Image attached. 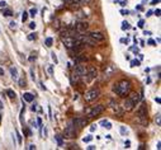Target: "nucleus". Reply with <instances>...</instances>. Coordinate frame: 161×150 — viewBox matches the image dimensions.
Wrapping results in <instances>:
<instances>
[{
	"mask_svg": "<svg viewBox=\"0 0 161 150\" xmlns=\"http://www.w3.org/2000/svg\"><path fill=\"white\" fill-rule=\"evenodd\" d=\"M88 36L92 40H94L95 42H98V44H102V42H104V40H106V36H104L103 32H99V31H94V32H89L86 33Z\"/></svg>",
	"mask_w": 161,
	"mask_h": 150,
	"instance_id": "6e6552de",
	"label": "nucleus"
},
{
	"mask_svg": "<svg viewBox=\"0 0 161 150\" xmlns=\"http://www.w3.org/2000/svg\"><path fill=\"white\" fill-rule=\"evenodd\" d=\"M100 96V90L99 88H93V89H89L88 92H85V96H84V98H85L86 102H94L96 98H99Z\"/></svg>",
	"mask_w": 161,
	"mask_h": 150,
	"instance_id": "20e7f679",
	"label": "nucleus"
},
{
	"mask_svg": "<svg viewBox=\"0 0 161 150\" xmlns=\"http://www.w3.org/2000/svg\"><path fill=\"white\" fill-rule=\"evenodd\" d=\"M33 60H36V55H34V56H29V61H33Z\"/></svg>",
	"mask_w": 161,
	"mask_h": 150,
	"instance_id": "c03bdc74",
	"label": "nucleus"
},
{
	"mask_svg": "<svg viewBox=\"0 0 161 150\" xmlns=\"http://www.w3.org/2000/svg\"><path fill=\"white\" fill-rule=\"evenodd\" d=\"M10 74H12L13 80L18 82V70H17L15 68H10Z\"/></svg>",
	"mask_w": 161,
	"mask_h": 150,
	"instance_id": "4468645a",
	"label": "nucleus"
},
{
	"mask_svg": "<svg viewBox=\"0 0 161 150\" xmlns=\"http://www.w3.org/2000/svg\"><path fill=\"white\" fill-rule=\"evenodd\" d=\"M104 110H106L104 104H96V106L92 107V108H88V110L85 111V113H86V116H88L89 118H92V117H96V116L102 115V113L104 112Z\"/></svg>",
	"mask_w": 161,
	"mask_h": 150,
	"instance_id": "7ed1b4c3",
	"label": "nucleus"
},
{
	"mask_svg": "<svg viewBox=\"0 0 161 150\" xmlns=\"http://www.w3.org/2000/svg\"><path fill=\"white\" fill-rule=\"evenodd\" d=\"M124 145H126V148H129V145H131V142H129V141H126V144H124Z\"/></svg>",
	"mask_w": 161,
	"mask_h": 150,
	"instance_id": "a18cd8bd",
	"label": "nucleus"
},
{
	"mask_svg": "<svg viewBox=\"0 0 161 150\" xmlns=\"http://www.w3.org/2000/svg\"><path fill=\"white\" fill-rule=\"evenodd\" d=\"M6 96H8L10 99H14V98H15V92L12 90V89H8V90H6Z\"/></svg>",
	"mask_w": 161,
	"mask_h": 150,
	"instance_id": "dca6fc26",
	"label": "nucleus"
},
{
	"mask_svg": "<svg viewBox=\"0 0 161 150\" xmlns=\"http://www.w3.org/2000/svg\"><path fill=\"white\" fill-rule=\"evenodd\" d=\"M155 44H156V42L153 41V40H150V41H149V45H151V46H156Z\"/></svg>",
	"mask_w": 161,
	"mask_h": 150,
	"instance_id": "f704fd0d",
	"label": "nucleus"
},
{
	"mask_svg": "<svg viewBox=\"0 0 161 150\" xmlns=\"http://www.w3.org/2000/svg\"><path fill=\"white\" fill-rule=\"evenodd\" d=\"M139 101H141V96H138L137 93H131L123 102V111H132Z\"/></svg>",
	"mask_w": 161,
	"mask_h": 150,
	"instance_id": "f03ea898",
	"label": "nucleus"
},
{
	"mask_svg": "<svg viewBox=\"0 0 161 150\" xmlns=\"http://www.w3.org/2000/svg\"><path fill=\"white\" fill-rule=\"evenodd\" d=\"M3 16H4V17H12V10H10V9H5V10L3 12Z\"/></svg>",
	"mask_w": 161,
	"mask_h": 150,
	"instance_id": "aec40b11",
	"label": "nucleus"
},
{
	"mask_svg": "<svg viewBox=\"0 0 161 150\" xmlns=\"http://www.w3.org/2000/svg\"><path fill=\"white\" fill-rule=\"evenodd\" d=\"M28 149H29V150H33V149H36V145H29V146H28Z\"/></svg>",
	"mask_w": 161,
	"mask_h": 150,
	"instance_id": "ea45409f",
	"label": "nucleus"
},
{
	"mask_svg": "<svg viewBox=\"0 0 161 150\" xmlns=\"http://www.w3.org/2000/svg\"><path fill=\"white\" fill-rule=\"evenodd\" d=\"M155 122H156L157 126L161 125V115H160V113H157V115L155 116Z\"/></svg>",
	"mask_w": 161,
	"mask_h": 150,
	"instance_id": "a211bd4d",
	"label": "nucleus"
},
{
	"mask_svg": "<svg viewBox=\"0 0 161 150\" xmlns=\"http://www.w3.org/2000/svg\"><path fill=\"white\" fill-rule=\"evenodd\" d=\"M78 5H88V4H92L94 3V0H75Z\"/></svg>",
	"mask_w": 161,
	"mask_h": 150,
	"instance_id": "2eb2a0df",
	"label": "nucleus"
},
{
	"mask_svg": "<svg viewBox=\"0 0 161 150\" xmlns=\"http://www.w3.org/2000/svg\"><path fill=\"white\" fill-rule=\"evenodd\" d=\"M150 16H152V12H147V14H146V17H150Z\"/></svg>",
	"mask_w": 161,
	"mask_h": 150,
	"instance_id": "8fccbe9b",
	"label": "nucleus"
},
{
	"mask_svg": "<svg viewBox=\"0 0 161 150\" xmlns=\"http://www.w3.org/2000/svg\"><path fill=\"white\" fill-rule=\"evenodd\" d=\"M10 28H12V30H15V28H17V23L15 22H10Z\"/></svg>",
	"mask_w": 161,
	"mask_h": 150,
	"instance_id": "c756f323",
	"label": "nucleus"
},
{
	"mask_svg": "<svg viewBox=\"0 0 161 150\" xmlns=\"http://www.w3.org/2000/svg\"><path fill=\"white\" fill-rule=\"evenodd\" d=\"M82 140H84V142H89V141H92V140H93V136H92V135H89V136L84 138Z\"/></svg>",
	"mask_w": 161,
	"mask_h": 150,
	"instance_id": "b1692460",
	"label": "nucleus"
},
{
	"mask_svg": "<svg viewBox=\"0 0 161 150\" xmlns=\"http://www.w3.org/2000/svg\"><path fill=\"white\" fill-rule=\"evenodd\" d=\"M52 44H53V40H52L51 37L46 38V41H45V45H46L47 47H51V46H52Z\"/></svg>",
	"mask_w": 161,
	"mask_h": 150,
	"instance_id": "f3484780",
	"label": "nucleus"
},
{
	"mask_svg": "<svg viewBox=\"0 0 161 150\" xmlns=\"http://www.w3.org/2000/svg\"><path fill=\"white\" fill-rule=\"evenodd\" d=\"M160 148H161V142L159 141V142H157V149H160Z\"/></svg>",
	"mask_w": 161,
	"mask_h": 150,
	"instance_id": "864d4df0",
	"label": "nucleus"
},
{
	"mask_svg": "<svg viewBox=\"0 0 161 150\" xmlns=\"http://www.w3.org/2000/svg\"><path fill=\"white\" fill-rule=\"evenodd\" d=\"M95 130H96V125H93L92 127H90V131H92V132H93V131H95Z\"/></svg>",
	"mask_w": 161,
	"mask_h": 150,
	"instance_id": "4c0bfd02",
	"label": "nucleus"
},
{
	"mask_svg": "<svg viewBox=\"0 0 161 150\" xmlns=\"http://www.w3.org/2000/svg\"><path fill=\"white\" fill-rule=\"evenodd\" d=\"M82 78L86 83H92L93 80H95L98 78V70L95 68H89V69H86V73Z\"/></svg>",
	"mask_w": 161,
	"mask_h": 150,
	"instance_id": "423d86ee",
	"label": "nucleus"
},
{
	"mask_svg": "<svg viewBox=\"0 0 161 150\" xmlns=\"http://www.w3.org/2000/svg\"><path fill=\"white\" fill-rule=\"evenodd\" d=\"M28 40H29V41H33V40H36V33H31L29 36H28Z\"/></svg>",
	"mask_w": 161,
	"mask_h": 150,
	"instance_id": "393cba45",
	"label": "nucleus"
},
{
	"mask_svg": "<svg viewBox=\"0 0 161 150\" xmlns=\"http://www.w3.org/2000/svg\"><path fill=\"white\" fill-rule=\"evenodd\" d=\"M131 88H132L131 82L127 80V79H122V80L118 82L117 84H114L113 92L116 93L117 96H119V97H126V96L129 94Z\"/></svg>",
	"mask_w": 161,
	"mask_h": 150,
	"instance_id": "f257e3e1",
	"label": "nucleus"
},
{
	"mask_svg": "<svg viewBox=\"0 0 161 150\" xmlns=\"http://www.w3.org/2000/svg\"><path fill=\"white\" fill-rule=\"evenodd\" d=\"M5 6H6L5 2H0V8H5Z\"/></svg>",
	"mask_w": 161,
	"mask_h": 150,
	"instance_id": "c9c22d12",
	"label": "nucleus"
},
{
	"mask_svg": "<svg viewBox=\"0 0 161 150\" xmlns=\"http://www.w3.org/2000/svg\"><path fill=\"white\" fill-rule=\"evenodd\" d=\"M17 136H18V144H20L22 142V136H20V134L17 131Z\"/></svg>",
	"mask_w": 161,
	"mask_h": 150,
	"instance_id": "7c9ffc66",
	"label": "nucleus"
},
{
	"mask_svg": "<svg viewBox=\"0 0 161 150\" xmlns=\"http://www.w3.org/2000/svg\"><path fill=\"white\" fill-rule=\"evenodd\" d=\"M27 19H28V13L24 12V13H23V16H22V20H23V22H25Z\"/></svg>",
	"mask_w": 161,
	"mask_h": 150,
	"instance_id": "c85d7f7f",
	"label": "nucleus"
},
{
	"mask_svg": "<svg viewBox=\"0 0 161 150\" xmlns=\"http://www.w3.org/2000/svg\"><path fill=\"white\" fill-rule=\"evenodd\" d=\"M51 55H52V60L55 61V64H57V62H59V60H57V56H56V54H55V52H52Z\"/></svg>",
	"mask_w": 161,
	"mask_h": 150,
	"instance_id": "cd10ccee",
	"label": "nucleus"
},
{
	"mask_svg": "<svg viewBox=\"0 0 161 150\" xmlns=\"http://www.w3.org/2000/svg\"><path fill=\"white\" fill-rule=\"evenodd\" d=\"M160 2V0H152V2H151V5H153V4H156V3H159Z\"/></svg>",
	"mask_w": 161,
	"mask_h": 150,
	"instance_id": "49530a36",
	"label": "nucleus"
},
{
	"mask_svg": "<svg viewBox=\"0 0 161 150\" xmlns=\"http://www.w3.org/2000/svg\"><path fill=\"white\" fill-rule=\"evenodd\" d=\"M29 28H31V30H36V23H34V22L29 23Z\"/></svg>",
	"mask_w": 161,
	"mask_h": 150,
	"instance_id": "2f4dec72",
	"label": "nucleus"
},
{
	"mask_svg": "<svg viewBox=\"0 0 161 150\" xmlns=\"http://www.w3.org/2000/svg\"><path fill=\"white\" fill-rule=\"evenodd\" d=\"M155 16H156V17H160V9H156V12H155Z\"/></svg>",
	"mask_w": 161,
	"mask_h": 150,
	"instance_id": "a19ab883",
	"label": "nucleus"
},
{
	"mask_svg": "<svg viewBox=\"0 0 161 150\" xmlns=\"http://www.w3.org/2000/svg\"><path fill=\"white\" fill-rule=\"evenodd\" d=\"M0 110H3V103H2V101H0Z\"/></svg>",
	"mask_w": 161,
	"mask_h": 150,
	"instance_id": "5fc2aeb1",
	"label": "nucleus"
},
{
	"mask_svg": "<svg viewBox=\"0 0 161 150\" xmlns=\"http://www.w3.org/2000/svg\"><path fill=\"white\" fill-rule=\"evenodd\" d=\"M114 73H116V66L113 64H109V65L104 69V79H109V78L114 75Z\"/></svg>",
	"mask_w": 161,
	"mask_h": 150,
	"instance_id": "9b49d317",
	"label": "nucleus"
},
{
	"mask_svg": "<svg viewBox=\"0 0 161 150\" xmlns=\"http://www.w3.org/2000/svg\"><path fill=\"white\" fill-rule=\"evenodd\" d=\"M126 4H127V2H126V0H121V5H122V6H124Z\"/></svg>",
	"mask_w": 161,
	"mask_h": 150,
	"instance_id": "79ce46f5",
	"label": "nucleus"
},
{
	"mask_svg": "<svg viewBox=\"0 0 161 150\" xmlns=\"http://www.w3.org/2000/svg\"><path fill=\"white\" fill-rule=\"evenodd\" d=\"M143 26H145V22H143V20H139L138 27H139V28H143Z\"/></svg>",
	"mask_w": 161,
	"mask_h": 150,
	"instance_id": "72a5a7b5",
	"label": "nucleus"
},
{
	"mask_svg": "<svg viewBox=\"0 0 161 150\" xmlns=\"http://www.w3.org/2000/svg\"><path fill=\"white\" fill-rule=\"evenodd\" d=\"M131 66H132V68L139 66V60H132V61H131Z\"/></svg>",
	"mask_w": 161,
	"mask_h": 150,
	"instance_id": "412c9836",
	"label": "nucleus"
},
{
	"mask_svg": "<svg viewBox=\"0 0 161 150\" xmlns=\"http://www.w3.org/2000/svg\"><path fill=\"white\" fill-rule=\"evenodd\" d=\"M65 2H66V3H74L75 0H65Z\"/></svg>",
	"mask_w": 161,
	"mask_h": 150,
	"instance_id": "3c124183",
	"label": "nucleus"
},
{
	"mask_svg": "<svg viewBox=\"0 0 161 150\" xmlns=\"http://www.w3.org/2000/svg\"><path fill=\"white\" fill-rule=\"evenodd\" d=\"M104 127H107L108 130H110V128H112V125H110L109 122H106V124H104Z\"/></svg>",
	"mask_w": 161,
	"mask_h": 150,
	"instance_id": "473e14b6",
	"label": "nucleus"
},
{
	"mask_svg": "<svg viewBox=\"0 0 161 150\" xmlns=\"http://www.w3.org/2000/svg\"><path fill=\"white\" fill-rule=\"evenodd\" d=\"M64 138H67V139H72V138H76V127L74 126L72 122H70L66 127H65V131H64Z\"/></svg>",
	"mask_w": 161,
	"mask_h": 150,
	"instance_id": "0eeeda50",
	"label": "nucleus"
},
{
	"mask_svg": "<svg viewBox=\"0 0 161 150\" xmlns=\"http://www.w3.org/2000/svg\"><path fill=\"white\" fill-rule=\"evenodd\" d=\"M129 28H131V26H129L128 22H123L122 23V30H129Z\"/></svg>",
	"mask_w": 161,
	"mask_h": 150,
	"instance_id": "4be33fe9",
	"label": "nucleus"
},
{
	"mask_svg": "<svg viewBox=\"0 0 161 150\" xmlns=\"http://www.w3.org/2000/svg\"><path fill=\"white\" fill-rule=\"evenodd\" d=\"M33 99H34V96L32 94V93H29V92H27V93H24L23 94V101H25V102H33Z\"/></svg>",
	"mask_w": 161,
	"mask_h": 150,
	"instance_id": "ddd939ff",
	"label": "nucleus"
},
{
	"mask_svg": "<svg viewBox=\"0 0 161 150\" xmlns=\"http://www.w3.org/2000/svg\"><path fill=\"white\" fill-rule=\"evenodd\" d=\"M48 73H50V74H52V73H53V68H52V65H51L50 68H48Z\"/></svg>",
	"mask_w": 161,
	"mask_h": 150,
	"instance_id": "58836bf2",
	"label": "nucleus"
},
{
	"mask_svg": "<svg viewBox=\"0 0 161 150\" xmlns=\"http://www.w3.org/2000/svg\"><path fill=\"white\" fill-rule=\"evenodd\" d=\"M36 14H37V9H31V12H29V16L31 17H34V16H36Z\"/></svg>",
	"mask_w": 161,
	"mask_h": 150,
	"instance_id": "a878e982",
	"label": "nucleus"
},
{
	"mask_svg": "<svg viewBox=\"0 0 161 150\" xmlns=\"http://www.w3.org/2000/svg\"><path fill=\"white\" fill-rule=\"evenodd\" d=\"M56 139H57L59 146H62V139H61V136H60V135H57V136H56Z\"/></svg>",
	"mask_w": 161,
	"mask_h": 150,
	"instance_id": "bb28decb",
	"label": "nucleus"
},
{
	"mask_svg": "<svg viewBox=\"0 0 161 150\" xmlns=\"http://www.w3.org/2000/svg\"><path fill=\"white\" fill-rule=\"evenodd\" d=\"M155 101H156V102H157V103H160V102H161V99H160V98H159V97H157V98H156V99H155Z\"/></svg>",
	"mask_w": 161,
	"mask_h": 150,
	"instance_id": "603ef678",
	"label": "nucleus"
},
{
	"mask_svg": "<svg viewBox=\"0 0 161 150\" xmlns=\"http://www.w3.org/2000/svg\"><path fill=\"white\" fill-rule=\"evenodd\" d=\"M86 73V66L85 65H78L74 70V74H76L79 78H82Z\"/></svg>",
	"mask_w": 161,
	"mask_h": 150,
	"instance_id": "f8f14e48",
	"label": "nucleus"
},
{
	"mask_svg": "<svg viewBox=\"0 0 161 150\" xmlns=\"http://www.w3.org/2000/svg\"><path fill=\"white\" fill-rule=\"evenodd\" d=\"M72 124L75 127H78V128H82V127H85L88 125V118L85 117H76L72 120Z\"/></svg>",
	"mask_w": 161,
	"mask_h": 150,
	"instance_id": "9d476101",
	"label": "nucleus"
},
{
	"mask_svg": "<svg viewBox=\"0 0 161 150\" xmlns=\"http://www.w3.org/2000/svg\"><path fill=\"white\" fill-rule=\"evenodd\" d=\"M122 13V16H126V14H128V10H121Z\"/></svg>",
	"mask_w": 161,
	"mask_h": 150,
	"instance_id": "37998d69",
	"label": "nucleus"
},
{
	"mask_svg": "<svg viewBox=\"0 0 161 150\" xmlns=\"http://www.w3.org/2000/svg\"><path fill=\"white\" fill-rule=\"evenodd\" d=\"M88 149H90V150H93V149H95V146H93V145H89V146H88Z\"/></svg>",
	"mask_w": 161,
	"mask_h": 150,
	"instance_id": "09e8293b",
	"label": "nucleus"
},
{
	"mask_svg": "<svg viewBox=\"0 0 161 150\" xmlns=\"http://www.w3.org/2000/svg\"><path fill=\"white\" fill-rule=\"evenodd\" d=\"M4 75V70L2 69V68H0V76H3Z\"/></svg>",
	"mask_w": 161,
	"mask_h": 150,
	"instance_id": "de8ad7c7",
	"label": "nucleus"
},
{
	"mask_svg": "<svg viewBox=\"0 0 161 150\" xmlns=\"http://www.w3.org/2000/svg\"><path fill=\"white\" fill-rule=\"evenodd\" d=\"M71 28L75 30L78 33H85L89 30V23L85 22V20H79V22H76L74 26H71Z\"/></svg>",
	"mask_w": 161,
	"mask_h": 150,
	"instance_id": "39448f33",
	"label": "nucleus"
},
{
	"mask_svg": "<svg viewBox=\"0 0 161 150\" xmlns=\"http://www.w3.org/2000/svg\"><path fill=\"white\" fill-rule=\"evenodd\" d=\"M137 115H138V118H141V120H143V121L147 120V107H146L145 103L139 104L138 110H137Z\"/></svg>",
	"mask_w": 161,
	"mask_h": 150,
	"instance_id": "1a4fd4ad",
	"label": "nucleus"
},
{
	"mask_svg": "<svg viewBox=\"0 0 161 150\" xmlns=\"http://www.w3.org/2000/svg\"><path fill=\"white\" fill-rule=\"evenodd\" d=\"M37 125H38V126H39V127H41V126H42V120H41V118H39V117H38V118H37Z\"/></svg>",
	"mask_w": 161,
	"mask_h": 150,
	"instance_id": "e433bc0d",
	"label": "nucleus"
},
{
	"mask_svg": "<svg viewBox=\"0 0 161 150\" xmlns=\"http://www.w3.org/2000/svg\"><path fill=\"white\" fill-rule=\"evenodd\" d=\"M25 85H27V82H25L24 79H20V80H19V87H20V88L25 87Z\"/></svg>",
	"mask_w": 161,
	"mask_h": 150,
	"instance_id": "5701e85b",
	"label": "nucleus"
},
{
	"mask_svg": "<svg viewBox=\"0 0 161 150\" xmlns=\"http://www.w3.org/2000/svg\"><path fill=\"white\" fill-rule=\"evenodd\" d=\"M24 135H25L27 138H31V136H32V131H31L28 127H25V128H24Z\"/></svg>",
	"mask_w": 161,
	"mask_h": 150,
	"instance_id": "6ab92c4d",
	"label": "nucleus"
},
{
	"mask_svg": "<svg viewBox=\"0 0 161 150\" xmlns=\"http://www.w3.org/2000/svg\"><path fill=\"white\" fill-rule=\"evenodd\" d=\"M0 124H2V115H0Z\"/></svg>",
	"mask_w": 161,
	"mask_h": 150,
	"instance_id": "6e6d98bb",
	"label": "nucleus"
}]
</instances>
